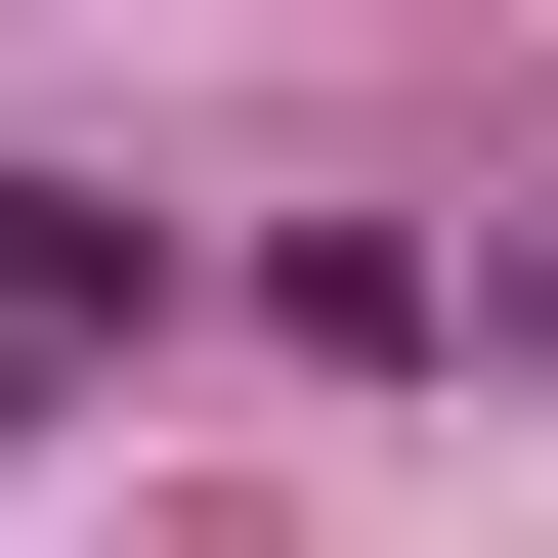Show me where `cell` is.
I'll return each mask as SVG.
<instances>
[{"mask_svg":"<svg viewBox=\"0 0 558 558\" xmlns=\"http://www.w3.org/2000/svg\"><path fill=\"white\" fill-rule=\"evenodd\" d=\"M130 301H172V258H130V215H0V429H44L86 344H130Z\"/></svg>","mask_w":558,"mask_h":558,"instance_id":"obj_1","label":"cell"}]
</instances>
